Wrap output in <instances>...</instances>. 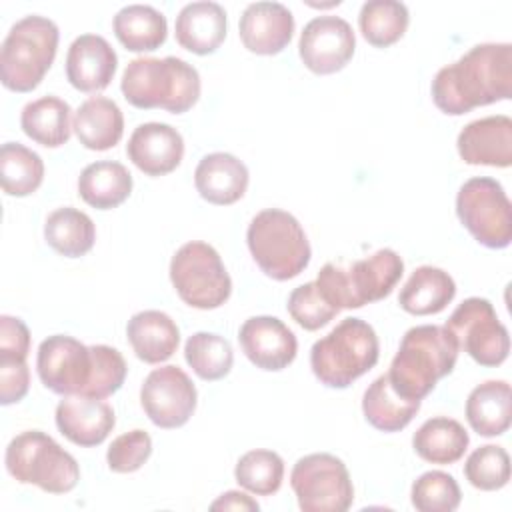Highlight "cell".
Instances as JSON below:
<instances>
[{"label":"cell","mask_w":512,"mask_h":512,"mask_svg":"<svg viewBox=\"0 0 512 512\" xmlns=\"http://www.w3.org/2000/svg\"><path fill=\"white\" fill-rule=\"evenodd\" d=\"M36 370L40 382L54 394L104 400L122 388L128 366L112 346H84L72 336L54 334L40 342Z\"/></svg>","instance_id":"cell-1"},{"label":"cell","mask_w":512,"mask_h":512,"mask_svg":"<svg viewBox=\"0 0 512 512\" xmlns=\"http://www.w3.org/2000/svg\"><path fill=\"white\" fill-rule=\"evenodd\" d=\"M436 108L462 116L512 96V46L476 44L456 62L440 68L430 86Z\"/></svg>","instance_id":"cell-2"},{"label":"cell","mask_w":512,"mask_h":512,"mask_svg":"<svg viewBox=\"0 0 512 512\" xmlns=\"http://www.w3.org/2000/svg\"><path fill=\"white\" fill-rule=\"evenodd\" d=\"M458 350V342L446 326H414L402 336L386 378L398 396L422 400L438 380L454 370Z\"/></svg>","instance_id":"cell-3"},{"label":"cell","mask_w":512,"mask_h":512,"mask_svg":"<svg viewBox=\"0 0 512 512\" xmlns=\"http://www.w3.org/2000/svg\"><path fill=\"white\" fill-rule=\"evenodd\" d=\"M120 90L134 108H162L182 114L200 98V74L192 64L176 56H142L128 62Z\"/></svg>","instance_id":"cell-4"},{"label":"cell","mask_w":512,"mask_h":512,"mask_svg":"<svg viewBox=\"0 0 512 512\" xmlns=\"http://www.w3.org/2000/svg\"><path fill=\"white\" fill-rule=\"evenodd\" d=\"M380 356L374 328L362 318H344L310 350V366L320 384L348 388L362 374L372 370Z\"/></svg>","instance_id":"cell-5"},{"label":"cell","mask_w":512,"mask_h":512,"mask_svg":"<svg viewBox=\"0 0 512 512\" xmlns=\"http://www.w3.org/2000/svg\"><path fill=\"white\" fill-rule=\"evenodd\" d=\"M404 274V262L392 248H380L372 256L352 262L348 268L324 264L316 284L338 310L362 308L386 298Z\"/></svg>","instance_id":"cell-6"},{"label":"cell","mask_w":512,"mask_h":512,"mask_svg":"<svg viewBox=\"0 0 512 512\" xmlns=\"http://www.w3.org/2000/svg\"><path fill=\"white\" fill-rule=\"evenodd\" d=\"M58 26L44 16L18 20L0 48V80L12 92H32L50 70L58 50Z\"/></svg>","instance_id":"cell-7"},{"label":"cell","mask_w":512,"mask_h":512,"mask_svg":"<svg viewBox=\"0 0 512 512\" xmlns=\"http://www.w3.org/2000/svg\"><path fill=\"white\" fill-rule=\"evenodd\" d=\"M246 242L260 270L280 282L304 272L312 256L300 222L278 208H266L250 220Z\"/></svg>","instance_id":"cell-8"},{"label":"cell","mask_w":512,"mask_h":512,"mask_svg":"<svg viewBox=\"0 0 512 512\" xmlns=\"http://www.w3.org/2000/svg\"><path fill=\"white\" fill-rule=\"evenodd\" d=\"M4 462L16 482L34 484L50 494H66L80 480L76 458L42 430L14 436L6 446Z\"/></svg>","instance_id":"cell-9"},{"label":"cell","mask_w":512,"mask_h":512,"mask_svg":"<svg viewBox=\"0 0 512 512\" xmlns=\"http://www.w3.org/2000/svg\"><path fill=\"white\" fill-rule=\"evenodd\" d=\"M170 280L180 300L198 310L220 308L232 292L230 274L216 248L192 240L176 250L170 260Z\"/></svg>","instance_id":"cell-10"},{"label":"cell","mask_w":512,"mask_h":512,"mask_svg":"<svg viewBox=\"0 0 512 512\" xmlns=\"http://www.w3.org/2000/svg\"><path fill=\"white\" fill-rule=\"evenodd\" d=\"M462 226L486 248H506L512 240V206L500 182L488 176L466 180L456 194Z\"/></svg>","instance_id":"cell-11"},{"label":"cell","mask_w":512,"mask_h":512,"mask_svg":"<svg viewBox=\"0 0 512 512\" xmlns=\"http://www.w3.org/2000/svg\"><path fill=\"white\" fill-rule=\"evenodd\" d=\"M290 486L304 512H344L354 502L346 464L326 452L302 456L292 468Z\"/></svg>","instance_id":"cell-12"},{"label":"cell","mask_w":512,"mask_h":512,"mask_svg":"<svg viewBox=\"0 0 512 512\" xmlns=\"http://www.w3.org/2000/svg\"><path fill=\"white\" fill-rule=\"evenodd\" d=\"M464 350L480 366H500L510 352V336L498 320L490 300L466 298L444 324Z\"/></svg>","instance_id":"cell-13"},{"label":"cell","mask_w":512,"mask_h":512,"mask_svg":"<svg viewBox=\"0 0 512 512\" xmlns=\"http://www.w3.org/2000/svg\"><path fill=\"white\" fill-rule=\"evenodd\" d=\"M196 400L194 382L174 364L154 368L140 388V404L146 416L166 430L184 426L196 410Z\"/></svg>","instance_id":"cell-14"},{"label":"cell","mask_w":512,"mask_h":512,"mask_svg":"<svg viewBox=\"0 0 512 512\" xmlns=\"http://www.w3.org/2000/svg\"><path fill=\"white\" fill-rule=\"evenodd\" d=\"M356 36L352 26L340 16L312 18L298 42L304 66L314 74H334L342 70L354 56Z\"/></svg>","instance_id":"cell-15"},{"label":"cell","mask_w":512,"mask_h":512,"mask_svg":"<svg viewBox=\"0 0 512 512\" xmlns=\"http://www.w3.org/2000/svg\"><path fill=\"white\" fill-rule=\"evenodd\" d=\"M238 340L246 358L260 370L278 372L294 362L298 340L276 316H252L244 320Z\"/></svg>","instance_id":"cell-16"},{"label":"cell","mask_w":512,"mask_h":512,"mask_svg":"<svg viewBox=\"0 0 512 512\" xmlns=\"http://www.w3.org/2000/svg\"><path fill=\"white\" fill-rule=\"evenodd\" d=\"M456 148L466 164L508 168L512 164V120L504 114L474 120L460 130Z\"/></svg>","instance_id":"cell-17"},{"label":"cell","mask_w":512,"mask_h":512,"mask_svg":"<svg viewBox=\"0 0 512 512\" xmlns=\"http://www.w3.org/2000/svg\"><path fill=\"white\" fill-rule=\"evenodd\" d=\"M126 154L146 176H164L176 170L182 162L184 140L170 124L146 122L130 134Z\"/></svg>","instance_id":"cell-18"},{"label":"cell","mask_w":512,"mask_h":512,"mask_svg":"<svg viewBox=\"0 0 512 512\" xmlns=\"http://www.w3.org/2000/svg\"><path fill=\"white\" fill-rule=\"evenodd\" d=\"M114 424V410L102 398L64 396L56 406V426L60 434L82 448L102 444Z\"/></svg>","instance_id":"cell-19"},{"label":"cell","mask_w":512,"mask_h":512,"mask_svg":"<svg viewBox=\"0 0 512 512\" xmlns=\"http://www.w3.org/2000/svg\"><path fill=\"white\" fill-rule=\"evenodd\" d=\"M238 30L246 50L260 56H272L290 44L294 16L280 2H254L244 8Z\"/></svg>","instance_id":"cell-20"},{"label":"cell","mask_w":512,"mask_h":512,"mask_svg":"<svg viewBox=\"0 0 512 512\" xmlns=\"http://www.w3.org/2000/svg\"><path fill=\"white\" fill-rule=\"evenodd\" d=\"M118 68V56L98 34L78 36L66 54V78L80 92L104 90Z\"/></svg>","instance_id":"cell-21"},{"label":"cell","mask_w":512,"mask_h":512,"mask_svg":"<svg viewBox=\"0 0 512 512\" xmlns=\"http://www.w3.org/2000/svg\"><path fill=\"white\" fill-rule=\"evenodd\" d=\"M194 184L206 202L228 206L244 196L248 188V168L234 154L212 152L198 162Z\"/></svg>","instance_id":"cell-22"},{"label":"cell","mask_w":512,"mask_h":512,"mask_svg":"<svg viewBox=\"0 0 512 512\" xmlns=\"http://www.w3.org/2000/svg\"><path fill=\"white\" fill-rule=\"evenodd\" d=\"M176 42L198 56L212 54L226 38V10L208 0L186 4L174 24Z\"/></svg>","instance_id":"cell-23"},{"label":"cell","mask_w":512,"mask_h":512,"mask_svg":"<svg viewBox=\"0 0 512 512\" xmlns=\"http://www.w3.org/2000/svg\"><path fill=\"white\" fill-rule=\"evenodd\" d=\"M126 336L134 354L146 364H160L168 360L180 344V330L176 322L160 310L136 312L128 320Z\"/></svg>","instance_id":"cell-24"},{"label":"cell","mask_w":512,"mask_h":512,"mask_svg":"<svg viewBox=\"0 0 512 512\" xmlns=\"http://www.w3.org/2000/svg\"><path fill=\"white\" fill-rule=\"evenodd\" d=\"M72 128L82 146L102 152L120 142L124 134V116L114 100L92 96L78 106Z\"/></svg>","instance_id":"cell-25"},{"label":"cell","mask_w":512,"mask_h":512,"mask_svg":"<svg viewBox=\"0 0 512 512\" xmlns=\"http://www.w3.org/2000/svg\"><path fill=\"white\" fill-rule=\"evenodd\" d=\"M512 398L506 380H486L478 384L466 400V420L470 428L486 438L500 436L510 428Z\"/></svg>","instance_id":"cell-26"},{"label":"cell","mask_w":512,"mask_h":512,"mask_svg":"<svg viewBox=\"0 0 512 512\" xmlns=\"http://www.w3.org/2000/svg\"><path fill=\"white\" fill-rule=\"evenodd\" d=\"M456 296V284L448 272L436 266H420L400 290L398 304L414 316L442 312Z\"/></svg>","instance_id":"cell-27"},{"label":"cell","mask_w":512,"mask_h":512,"mask_svg":"<svg viewBox=\"0 0 512 512\" xmlns=\"http://www.w3.org/2000/svg\"><path fill=\"white\" fill-rule=\"evenodd\" d=\"M132 192V174L114 160H100L88 164L78 178L80 198L98 210H112L120 206Z\"/></svg>","instance_id":"cell-28"},{"label":"cell","mask_w":512,"mask_h":512,"mask_svg":"<svg viewBox=\"0 0 512 512\" xmlns=\"http://www.w3.org/2000/svg\"><path fill=\"white\" fill-rule=\"evenodd\" d=\"M118 42L130 52H152L166 42V16L148 4H128L112 20Z\"/></svg>","instance_id":"cell-29"},{"label":"cell","mask_w":512,"mask_h":512,"mask_svg":"<svg viewBox=\"0 0 512 512\" xmlns=\"http://www.w3.org/2000/svg\"><path fill=\"white\" fill-rule=\"evenodd\" d=\"M470 444L466 428L448 416H434L426 420L412 436L414 452L430 464L458 462Z\"/></svg>","instance_id":"cell-30"},{"label":"cell","mask_w":512,"mask_h":512,"mask_svg":"<svg viewBox=\"0 0 512 512\" xmlns=\"http://www.w3.org/2000/svg\"><path fill=\"white\" fill-rule=\"evenodd\" d=\"M70 106L58 96H42L28 102L20 114V126L28 138L46 148H58L70 140Z\"/></svg>","instance_id":"cell-31"},{"label":"cell","mask_w":512,"mask_h":512,"mask_svg":"<svg viewBox=\"0 0 512 512\" xmlns=\"http://www.w3.org/2000/svg\"><path fill=\"white\" fill-rule=\"evenodd\" d=\"M420 404L422 400H406L398 396L386 374L378 376L362 396L364 418L380 432H400L406 428L420 410Z\"/></svg>","instance_id":"cell-32"},{"label":"cell","mask_w":512,"mask_h":512,"mask_svg":"<svg viewBox=\"0 0 512 512\" xmlns=\"http://www.w3.org/2000/svg\"><path fill=\"white\" fill-rule=\"evenodd\" d=\"M44 238L58 254L66 258H80L92 250L96 226L86 212L64 206L48 214L44 222Z\"/></svg>","instance_id":"cell-33"},{"label":"cell","mask_w":512,"mask_h":512,"mask_svg":"<svg viewBox=\"0 0 512 512\" xmlns=\"http://www.w3.org/2000/svg\"><path fill=\"white\" fill-rule=\"evenodd\" d=\"M410 22L404 2L398 0H368L358 14V26L368 44L386 48L398 42Z\"/></svg>","instance_id":"cell-34"},{"label":"cell","mask_w":512,"mask_h":512,"mask_svg":"<svg viewBox=\"0 0 512 512\" xmlns=\"http://www.w3.org/2000/svg\"><path fill=\"white\" fill-rule=\"evenodd\" d=\"M44 178L42 158L20 142H6L0 148V182L8 196H28L38 190Z\"/></svg>","instance_id":"cell-35"},{"label":"cell","mask_w":512,"mask_h":512,"mask_svg":"<svg viewBox=\"0 0 512 512\" xmlns=\"http://www.w3.org/2000/svg\"><path fill=\"white\" fill-rule=\"evenodd\" d=\"M184 358L198 378L214 382L230 372L234 352L224 336L212 332H196L186 340Z\"/></svg>","instance_id":"cell-36"},{"label":"cell","mask_w":512,"mask_h":512,"mask_svg":"<svg viewBox=\"0 0 512 512\" xmlns=\"http://www.w3.org/2000/svg\"><path fill=\"white\" fill-rule=\"evenodd\" d=\"M234 478L256 496L276 494L284 480V460L272 450H250L236 462Z\"/></svg>","instance_id":"cell-37"},{"label":"cell","mask_w":512,"mask_h":512,"mask_svg":"<svg viewBox=\"0 0 512 512\" xmlns=\"http://www.w3.org/2000/svg\"><path fill=\"white\" fill-rule=\"evenodd\" d=\"M410 500L420 512H452L460 506L462 494L454 476L442 470H430L414 480Z\"/></svg>","instance_id":"cell-38"},{"label":"cell","mask_w":512,"mask_h":512,"mask_svg":"<svg viewBox=\"0 0 512 512\" xmlns=\"http://www.w3.org/2000/svg\"><path fill=\"white\" fill-rule=\"evenodd\" d=\"M464 476L478 490H500L510 480V456L502 446H480L468 456Z\"/></svg>","instance_id":"cell-39"},{"label":"cell","mask_w":512,"mask_h":512,"mask_svg":"<svg viewBox=\"0 0 512 512\" xmlns=\"http://www.w3.org/2000/svg\"><path fill=\"white\" fill-rule=\"evenodd\" d=\"M286 308L292 320L304 330H318L326 326L340 312L336 306H332L326 300L316 280L294 288L288 296Z\"/></svg>","instance_id":"cell-40"},{"label":"cell","mask_w":512,"mask_h":512,"mask_svg":"<svg viewBox=\"0 0 512 512\" xmlns=\"http://www.w3.org/2000/svg\"><path fill=\"white\" fill-rule=\"evenodd\" d=\"M152 454V438L146 430H130L112 440L106 452V462L112 472L128 474L142 468Z\"/></svg>","instance_id":"cell-41"},{"label":"cell","mask_w":512,"mask_h":512,"mask_svg":"<svg viewBox=\"0 0 512 512\" xmlns=\"http://www.w3.org/2000/svg\"><path fill=\"white\" fill-rule=\"evenodd\" d=\"M30 388V370L26 360L0 358V404L20 402Z\"/></svg>","instance_id":"cell-42"},{"label":"cell","mask_w":512,"mask_h":512,"mask_svg":"<svg viewBox=\"0 0 512 512\" xmlns=\"http://www.w3.org/2000/svg\"><path fill=\"white\" fill-rule=\"evenodd\" d=\"M30 352V330L14 316H0V358L26 360Z\"/></svg>","instance_id":"cell-43"},{"label":"cell","mask_w":512,"mask_h":512,"mask_svg":"<svg viewBox=\"0 0 512 512\" xmlns=\"http://www.w3.org/2000/svg\"><path fill=\"white\" fill-rule=\"evenodd\" d=\"M210 510H252V512H256V510H260V506L248 494L230 490V492L222 494L218 500H214L210 504Z\"/></svg>","instance_id":"cell-44"}]
</instances>
